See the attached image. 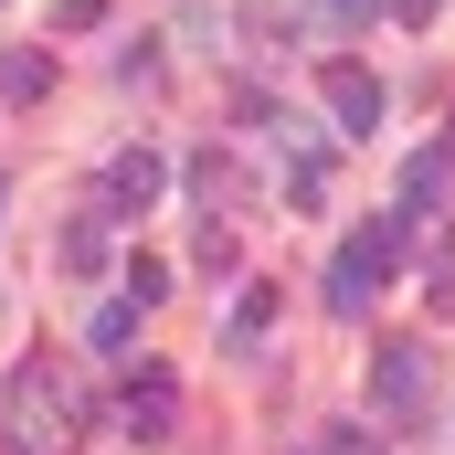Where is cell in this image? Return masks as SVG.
<instances>
[{"instance_id": "6da1fadb", "label": "cell", "mask_w": 455, "mask_h": 455, "mask_svg": "<svg viewBox=\"0 0 455 455\" xmlns=\"http://www.w3.org/2000/svg\"><path fill=\"white\" fill-rule=\"evenodd\" d=\"M75 435H85L75 371H64V360H21V381H11V445L21 455H64Z\"/></svg>"}, {"instance_id": "7a4b0ae2", "label": "cell", "mask_w": 455, "mask_h": 455, "mask_svg": "<svg viewBox=\"0 0 455 455\" xmlns=\"http://www.w3.org/2000/svg\"><path fill=\"white\" fill-rule=\"evenodd\" d=\"M371 413H381L392 435H413V424L435 413V360H424L413 339H392L381 360H371Z\"/></svg>"}, {"instance_id": "3957f363", "label": "cell", "mask_w": 455, "mask_h": 455, "mask_svg": "<svg viewBox=\"0 0 455 455\" xmlns=\"http://www.w3.org/2000/svg\"><path fill=\"white\" fill-rule=\"evenodd\" d=\"M116 424H127V435H170V424H180V371H170V360H138V371L116 381Z\"/></svg>"}, {"instance_id": "277c9868", "label": "cell", "mask_w": 455, "mask_h": 455, "mask_svg": "<svg viewBox=\"0 0 455 455\" xmlns=\"http://www.w3.org/2000/svg\"><path fill=\"white\" fill-rule=\"evenodd\" d=\"M318 85H329V107H339V138H381V75H371V64L329 53V64H318Z\"/></svg>"}, {"instance_id": "5b68a950", "label": "cell", "mask_w": 455, "mask_h": 455, "mask_svg": "<svg viewBox=\"0 0 455 455\" xmlns=\"http://www.w3.org/2000/svg\"><path fill=\"white\" fill-rule=\"evenodd\" d=\"M349 265L360 275H403L413 265V212H371V223L349 233Z\"/></svg>"}, {"instance_id": "8992f818", "label": "cell", "mask_w": 455, "mask_h": 455, "mask_svg": "<svg viewBox=\"0 0 455 455\" xmlns=\"http://www.w3.org/2000/svg\"><path fill=\"white\" fill-rule=\"evenodd\" d=\"M159 191H170V159H159V148H127L107 170V212H148Z\"/></svg>"}, {"instance_id": "52a82bcc", "label": "cell", "mask_w": 455, "mask_h": 455, "mask_svg": "<svg viewBox=\"0 0 455 455\" xmlns=\"http://www.w3.org/2000/svg\"><path fill=\"white\" fill-rule=\"evenodd\" d=\"M455 180V138H435V148H413V170H403V212H435Z\"/></svg>"}, {"instance_id": "ba28073f", "label": "cell", "mask_w": 455, "mask_h": 455, "mask_svg": "<svg viewBox=\"0 0 455 455\" xmlns=\"http://www.w3.org/2000/svg\"><path fill=\"white\" fill-rule=\"evenodd\" d=\"M116 212H85V223H75V233H64V275H107V254H116Z\"/></svg>"}, {"instance_id": "9c48e42d", "label": "cell", "mask_w": 455, "mask_h": 455, "mask_svg": "<svg viewBox=\"0 0 455 455\" xmlns=\"http://www.w3.org/2000/svg\"><path fill=\"white\" fill-rule=\"evenodd\" d=\"M0 96H11V107H43V96H53V64H43V53H11V64H0Z\"/></svg>"}, {"instance_id": "30bf717a", "label": "cell", "mask_w": 455, "mask_h": 455, "mask_svg": "<svg viewBox=\"0 0 455 455\" xmlns=\"http://www.w3.org/2000/svg\"><path fill=\"white\" fill-rule=\"evenodd\" d=\"M275 307H286L275 286H243V297H233V349H254V339H265V329H275Z\"/></svg>"}, {"instance_id": "8fae6325", "label": "cell", "mask_w": 455, "mask_h": 455, "mask_svg": "<svg viewBox=\"0 0 455 455\" xmlns=\"http://www.w3.org/2000/svg\"><path fill=\"white\" fill-rule=\"evenodd\" d=\"M371 297H381V275H360V265H329V307H339V318H360V307H371Z\"/></svg>"}, {"instance_id": "7c38bea8", "label": "cell", "mask_w": 455, "mask_h": 455, "mask_svg": "<svg viewBox=\"0 0 455 455\" xmlns=\"http://www.w3.org/2000/svg\"><path fill=\"white\" fill-rule=\"evenodd\" d=\"M170 297V265L159 254H127V307H159Z\"/></svg>"}, {"instance_id": "4fadbf2b", "label": "cell", "mask_w": 455, "mask_h": 455, "mask_svg": "<svg viewBox=\"0 0 455 455\" xmlns=\"http://www.w3.org/2000/svg\"><path fill=\"white\" fill-rule=\"evenodd\" d=\"M191 191H202L212 212H223V202H233V159H223V148H202V159H191Z\"/></svg>"}, {"instance_id": "5bb4252c", "label": "cell", "mask_w": 455, "mask_h": 455, "mask_svg": "<svg viewBox=\"0 0 455 455\" xmlns=\"http://www.w3.org/2000/svg\"><path fill=\"white\" fill-rule=\"evenodd\" d=\"M138 318H148V307H127V297L96 307V349H127V339H138Z\"/></svg>"}, {"instance_id": "9a60e30c", "label": "cell", "mask_w": 455, "mask_h": 455, "mask_svg": "<svg viewBox=\"0 0 455 455\" xmlns=\"http://www.w3.org/2000/svg\"><path fill=\"white\" fill-rule=\"evenodd\" d=\"M202 265H212V275H233V265H243V243H233V223H223V212L202 223Z\"/></svg>"}, {"instance_id": "2e32d148", "label": "cell", "mask_w": 455, "mask_h": 455, "mask_svg": "<svg viewBox=\"0 0 455 455\" xmlns=\"http://www.w3.org/2000/svg\"><path fill=\"white\" fill-rule=\"evenodd\" d=\"M371 11H381V0H318V32H360Z\"/></svg>"}, {"instance_id": "e0dca14e", "label": "cell", "mask_w": 455, "mask_h": 455, "mask_svg": "<svg viewBox=\"0 0 455 455\" xmlns=\"http://www.w3.org/2000/svg\"><path fill=\"white\" fill-rule=\"evenodd\" d=\"M53 21L64 32H107V0H53Z\"/></svg>"}, {"instance_id": "ac0fdd59", "label": "cell", "mask_w": 455, "mask_h": 455, "mask_svg": "<svg viewBox=\"0 0 455 455\" xmlns=\"http://www.w3.org/2000/svg\"><path fill=\"white\" fill-rule=\"evenodd\" d=\"M381 11H392V21H413V32H424V21H435V11H445V0H381Z\"/></svg>"}]
</instances>
